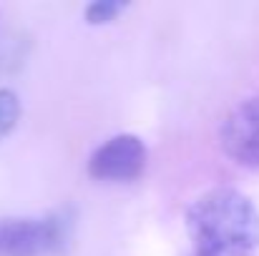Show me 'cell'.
Listing matches in <instances>:
<instances>
[{"mask_svg":"<svg viewBox=\"0 0 259 256\" xmlns=\"http://www.w3.org/2000/svg\"><path fill=\"white\" fill-rule=\"evenodd\" d=\"M196 256H249L259 244V214L234 188H211L186 211Z\"/></svg>","mask_w":259,"mask_h":256,"instance_id":"6da1fadb","label":"cell"},{"mask_svg":"<svg viewBox=\"0 0 259 256\" xmlns=\"http://www.w3.org/2000/svg\"><path fill=\"white\" fill-rule=\"evenodd\" d=\"M71 221L63 214L46 219H0V256H46L66 244Z\"/></svg>","mask_w":259,"mask_h":256,"instance_id":"7a4b0ae2","label":"cell"},{"mask_svg":"<svg viewBox=\"0 0 259 256\" xmlns=\"http://www.w3.org/2000/svg\"><path fill=\"white\" fill-rule=\"evenodd\" d=\"M146 169V146L134 133H121L98 146L88 159V173L98 181H134Z\"/></svg>","mask_w":259,"mask_h":256,"instance_id":"3957f363","label":"cell"},{"mask_svg":"<svg viewBox=\"0 0 259 256\" xmlns=\"http://www.w3.org/2000/svg\"><path fill=\"white\" fill-rule=\"evenodd\" d=\"M219 141L232 161L259 166V95L242 100L227 113L219 128Z\"/></svg>","mask_w":259,"mask_h":256,"instance_id":"277c9868","label":"cell"},{"mask_svg":"<svg viewBox=\"0 0 259 256\" xmlns=\"http://www.w3.org/2000/svg\"><path fill=\"white\" fill-rule=\"evenodd\" d=\"M20 118V100L13 90L0 88V141L15 128Z\"/></svg>","mask_w":259,"mask_h":256,"instance_id":"5b68a950","label":"cell"},{"mask_svg":"<svg viewBox=\"0 0 259 256\" xmlns=\"http://www.w3.org/2000/svg\"><path fill=\"white\" fill-rule=\"evenodd\" d=\"M123 10H126V3L121 0H96L86 8V20L91 25H103V23H111Z\"/></svg>","mask_w":259,"mask_h":256,"instance_id":"8992f818","label":"cell"}]
</instances>
